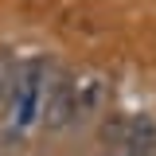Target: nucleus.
Returning <instances> with one entry per match:
<instances>
[{
    "mask_svg": "<svg viewBox=\"0 0 156 156\" xmlns=\"http://www.w3.org/2000/svg\"><path fill=\"white\" fill-rule=\"evenodd\" d=\"M101 94H105V82H101V74H82L74 78V121H82V117H90L101 105Z\"/></svg>",
    "mask_w": 156,
    "mask_h": 156,
    "instance_id": "20e7f679",
    "label": "nucleus"
},
{
    "mask_svg": "<svg viewBox=\"0 0 156 156\" xmlns=\"http://www.w3.org/2000/svg\"><path fill=\"white\" fill-rule=\"evenodd\" d=\"M39 121L47 129H66L74 121V78L58 74L47 90H43V105H39Z\"/></svg>",
    "mask_w": 156,
    "mask_h": 156,
    "instance_id": "f03ea898",
    "label": "nucleus"
},
{
    "mask_svg": "<svg viewBox=\"0 0 156 156\" xmlns=\"http://www.w3.org/2000/svg\"><path fill=\"white\" fill-rule=\"evenodd\" d=\"M125 152L129 156H152L156 152V121L148 113H136L125 129Z\"/></svg>",
    "mask_w": 156,
    "mask_h": 156,
    "instance_id": "7ed1b4c3",
    "label": "nucleus"
},
{
    "mask_svg": "<svg viewBox=\"0 0 156 156\" xmlns=\"http://www.w3.org/2000/svg\"><path fill=\"white\" fill-rule=\"evenodd\" d=\"M43 90H47V66L43 62H27L12 74V94H8V129H31L39 121V105H43Z\"/></svg>",
    "mask_w": 156,
    "mask_h": 156,
    "instance_id": "f257e3e1",
    "label": "nucleus"
}]
</instances>
